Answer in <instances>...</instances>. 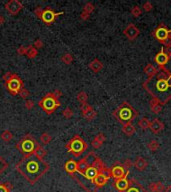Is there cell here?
I'll return each mask as SVG.
<instances>
[{"label": "cell", "instance_id": "6da1fadb", "mask_svg": "<svg viewBox=\"0 0 171 192\" xmlns=\"http://www.w3.org/2000/svg\"><path fill=\"white\" fill-rule=\"evenodd\" d=\"M48 164L42 159L37 158L36 156L31 158L30 155H26L24 159H22L16 166L17 170L32 184L48 170Z\"/></svg>", "mask_w": 171, "mask_h": 192}, {"label": "cell", "instance_id": "7a4b0ae2", "mask_svg": "<svg viewBox=\"0 0 171 192\" xmlns=\"http://www.w3.org/2000/svg\"><path fill=\"white\" fill-rule=\"evenodd\" d=\"M146 91L162 105L171 98V78H148L143 83Z\"/></svg>", "mask_w": 171, "mask_h": 192}, {"label": "cell", "instance_id": "3957f363", "mask_svg": "<svg viewBox=\"0 0 171 192\" xmlns=\"http://www.w3.org/2000/svg\"><path fill=\"white\" fill-rule=\"evenodd\" d=\"M137 115H138L137 111L132 106H130L127 102H123L118 107V109L114 112V116L123 125L126 123H131V121H133L136 118Z\"/></svg>", "mask_w": 171, "mask_h": 192}, {"label": "cell", "instance_id": "277c9868", "mask_svg": "<svg viewBox=\"0 0 171 192\" xmlns=\"http://www.w3.org/2000/svg\"><path fill=\"white\" fill-rule=\"evenodd\" d=\"M153 36L164 46L171 44V30L167 29L166 26H164L163 24L157 27V29L154 31Z\"/></svg>", "mask_w": 171, "mask_h": 192}, {"label": "cell", "instance_id": "5b68a950", "mask_svg": "<svg viewBox=\"0 0 171 192\" xmlns=\"http://www.w3.org/2000/svg\"><path fill=\"white\" fill-rule=\"evenodd\" d=\"M39 105L42 106L43 109L48 114H51L52 112L56 110V108L60 106V102H59L58 99L55 98L52 94H48L39 102Z\"/></svg>", "mask_w": 171, "mask_h": 192}, {"label": "cell", "instance_id": "8992f818", "mask_svg": "<svg viewBox=\"0 0 171 192\" xmlns=\"http://www.w3.org/2000/svg\"><path fill=\"white\" fill-rule=\"evenodd\" d=\"M67 148L75 156H79L87 148V144L78 135H76L69 142V144H67Z\"/></svg>", "mask_w": 171, "mask_h": 192}, {"label": "cell", "instance_id": "52a82bcc", "mask_svg": "<svg viewBox=\"0 0 171 192\" xmlns=\"http://www.w3.org/2000/svg\"><path fill=\"white\" fill-rule=\"evenodd\" d=\"M6 87L12 94H18L23 88V83L21 81V79L18 77L17 75H13L12 78H10L8 81H6Z\"/></svg>", "mask_w": 171, "mask_h": 192}, {"label": "cell", "instance_id": "ba28073f", "mask_svg": "<svg viewBox=\"0 0 171 192\" xmlns=\"http://www.w3.org/2000/svg\"><path fill=\"white\" fill-rule=\"evenodd\" d=\"M36 147H37V144L35 142V140L30 137H26L25 139H23L20 143V149L23 153L26 155H30L34 153Z\"/></svg>", "mask_w": 171, "mask_h": 192}, {"label": "cell", "instance_id": "9c48e42d", "mask_svg": "<svg viewBox=\"0 0 171 192\" xmlns=\"http://www.w3.org/2000/svg\"><path fill=\"white\" fill-rule=\"evenodd\" d=\"M110 174L115 180H117V179H121L123 177H125L126 175H128L129 170H126L124 167L118 163L117 165H114L110 169Z\"/></svg>", "mask_w": 171, "mask_h": 192}, {"label": "cell", "instance_id": "30bf717a", "mask_svg": "<svg viewBox=\"0 0 171 192\" xmlns=\"http://www.w3.org/2000/svg\"><path fill=\"white\" fill-rule=\"evenodd\" d=\"M5 8L10 14L16 15L18 12L22 9L23 6H22V4L20 2L17 1V0H11V1L7 2L5 4Z\"/></svg>", "mask_w": 171, "mask_h": 192}, {"label": "cell", "instance_id": "8fae6325", "mask_svg": "<svg viewBox=\"0 0 171 192\" xmlns=\"http://www.w3.org/2000/svg\"><path fill=\"white\" fill-rule=\"evenodd\" d=\"M169 56L167 55L165 52H164V49H163V47L161 48V50L159 53L156 54V56H155L154 58V61L156 62L157 65L160 67V68H164L165 65L167 63L169 62Z\"/></svg>", "mask_w": 171, "mask_h": 192}, {"label": "cell", "instance_id": "7c38bea8", "mask_svg": "<svg viewBox=\"0 0 171 192\" xmlns=\"http://www.w3.org/2000/svg\"><path fill=\"white\" fill-rule=\"evenodd\" d=\"M123 34L129 40H134L139 35V29L134 24H129L123 31Z\"/></svg>", "mask_w": 171, "mask_h": 192}, {"label": "cell", "instance_id": "4fadbf2b", "mask_svg": "<svg viewBox=\"0 0 171 192\" xmlns=\"http://www.w3.org/2000/svg\"><path fill=\"white\" fill-rule=\"evenodd\" d=\"M60 14H62V12H60V13H55V12L52 11L51 9H46V10H43V13L41 15V19L45 23L50 24V23H52L55 20V18Z\"/></svg>", "mask_w": 171, "mask_h": 192}, {"label": "cell", "instance_id": "5bb4252c", "mask_svg": "<svg viewBox=\"0 0 171 192\" xmlns=\"http://www.w3.org/2000/svg\"><path fill=\"white\" fill-rule=\"evenodd\" d=\"M114 186L117 189L118 192H124L129 186V180L127 179V175L125 177H123L121 179H117L115 180L114 182Z\"/></svg>", "mask_w": 171, "mask_h": 192}, {"label": "cell", "instance_id": "9a60e30c", "mask_svg": "<svg viewBox=\"0 0 171 192\" xmlns=\"http://www.w3.org/2000/svg\"><path fill=\"white\" fill-rule=\"evenodd\" d=\"M124 192H147L144 187L141 186L136 180L131 179L129 180V186Z\"/></svg>", "mask_w": 171, "mask_h": 192}, {"label": "cell", "instance_id": "2e32d148", "mask_svg": "<svg viewBox=\"0 0 171 192\" xmlns=\"http://www.w3.org/2000/svg\"><path fill=\"white\" fill-rule=\"evenodd\" d=\"M108 179H109V176H107L106 174L101 173V172H99V173L96 175V177H95V178L93 179L92 183H93L96 187H102V186H104L105 184L107 183V181H108Z\"/></svg>", "mask_w": 171, "mask_h": 192}, {"label": "cell", "instance_id": "e0dca14e", "mask_svg": "<svg viewBox=\"0 0 171 192\" xmlns=\"http://www.w3.org/2000/svg\"><path fill=\"white\" fill-rule=\"evenodd\" d=\"M149 129L153 132V133L157 134L159 132H161L164 129V124H163L159 119H153L152 121H150V125H149Z\"/></svg>", "mask_w": 171, "mask_h": 192}, {"label": "cell", "instance_id": "ac0fdd59", "mask_svg": "<svg viewBox=\"0 0 171 192\" xmlns=\"http://www.w3.org/2000/svg\"><path fill=\"white\" fill-rule=\"evenodd\" d=\"M133 165H134V167L136 168L138 171H144L146 168H147V166H148V162L146 161L145 158H143V157H137L136 160L134 161Z\"/></svg>", "mask_w": 171, "mask_h": 192}, {"label": "cell", "instance_id": "d6986e66", "mask_svg": "<svg viewBox=\"0 0 171 192\" xmlns=\"http://www.w3.org/2000/svg\"><path fill=\"white\" fill-rule=\"evenodd\" d=\"M99 173L98 172V170L96 169V168L95 167H93V166H89L88 168H87V169L84 171V173H83L82 175L84 176V177L86 178V179H88V180H90V181H93V179L96 177V175Z\"/></svg>", "mask_w": 171, "mask_h": 192}, {"label": "cell", "instance_id": "ffe728a7", "mask_svg": "<svg viewBox=\"0 0 171 192\" xmlns=\"http://www.w3.org/2000/svg\"><path fill=\"white\" fill-rule=\"evenodd\" d=\"M143 71H144V73L148 76L149 78H152L156 75V73L158 72V69L153 65V64H147V65L144 67V70Z\"/></svg>", "mask_w": 171, "mask_h": 192}, {"label": "cell", "instance_id": "44dd1931", "mask_svg": "<svg viewBox=\"0 0 171 192\" xmlns=\"http://www.w3.org/2000/svg\"><path fill=\"white\" fill-rule=\"evenodd\" d=\"M64 168L69 174L73 175L74 172L77 171V162H75L74 160H69V161H67L65 163Z\"/></svg>", "mask_w": 171, "mask_h": 192}, {"label": "cell", "instance_id": "7402d4cb", "mask_svg": "<svg viewBox=\"0 0 171 192\" xmlns=\"http://www.w3.org/2000/svg\"><path fill=\"white\" fill-rule=\"evenodd\" d=\"M148 189L151 191V192H164L165 190V187L164 185L161 183V182H152L149 184L148 186Z\"/></svg>", "mask_w": 171, "mask_h": 192}, {"label": "cell", "instance_id": "603a6c76", "mask_svg": "<svg viewBox=\"0 0 171 192\" xmlns=\"http://www.w3.org/2000/svg\"><path fill=\"white\" fill-rule=\"evenodd\" d=\"M122 131H123V133L126 134L127 136H132L135 132H136V128L134 127L132 123H126L123 125Z\"/></svg>", "mask_w": 171, "mask_h": 192}, {"label": "cell", "instance_id": "cb8c5ba5", "mask_svg": "<svg viewBox=\"0 0 171 192\" xmlns=\"http://www.w3.org/2000/svg\"><path fill=\"white\" fill-rule=\"evenodd\" d=\"M88 167H89V164H88V161L86 160V157L81 159L80 161L77 162V172H79V173H80L81 175L84 173V171Z\"/></svg>", "mask_w": 171, "mask_h": 192}, {"label": "cell", "instance_id": "d4e9b609", "mask_svg": "<svg viewBox=\"0 0 171 192\" xmlns=\"http://www.w3.org/2000/svg\"><path fill=\"white\" fill-rule=\"evenodd\" d=\"M89 68L93 72H95V73H97V72H99L103 68V64L101 61H99L98 59H94L92 62H90Z\"/></svg>", "mask_w": 171, "mask_h": 192}, {"label": "cell", "instance_id": "484cf974", "mask_svg": "<svg viewBox=\"0 0 171 192\" xmlns=\"http://www.w3.org/2000/svg\"><path fill=\"white\" fill-rule=\"evenodd\" d=\"M149 125H150V121L148 120V118H146V117H142L138 121V126L140 127L142 130H146L147 128H149Z\"/></svg>", "mask_w": 171, "mask_h": 192}, {"label": "cell", "instance_id": "4316f807", "mask_svg": "<svg viewBox=\"0 0 171 192\" xmlns=\"http://www.w3.org/2000/svg\"><path fill=\"white\" fill-rule=\"evenodd\" d=\"M34 154H35V156H36L37 158L42 159V158L46 155V150H45L43 147L37 145L36 149H35V151H34Z\"/></svg>", "mask_w": 171, "mask_h": 192}, {"label": "cell", "instance_id": "83f0119b", "mask_svg": "<svg viewBox=\"0 0 171 192\" xmlns=\"http://www.w3.org/2000/svg\"><path fill=\"white\" fill-rule=\"evenodd\" d=\"M159 143H158V141H156V140H151V141L147 144V147H148V149L150 150V151H152V152H155L156 151L158 148H159Z\"/></svg>", "mask_w": 171, "mask_h": 192}, {"label": "cell", "instance_id": "f1b7e54d", "mask_svg": "<svg viewBox=\"0 0 171 192\" xmlns=\"http://www.w3.org/2000/svg\"><path fill=\"white\" fill-rule=\"evenodd\" d=\"M38 54V51L36 48H34L32 46H29L28 47V50H27V53L26 55L28 56V58H35Z\"/></svg>", "mask_w": 171, "mask_h": 192}, {"label": "cell", "instance_id": "f546056e", "mask_svg": "<svg viewBox=\"0 0 171 192\" xmlns=\"http://www.w3.org/2000/svg\"><path fill=\"white\" fill-rule=\"evenodd\" d=\"M83 116H84L87 120H93L97 116V113H96V111H94L92 108V109H90L89 111H87L86 113L83 114Z\"/></svg>", "mask_w": 171, "mask_h": 192}, {"label": "cell", "instance_id": "4dcf8cb0", "mask_svg": "<svg viewBox=\"0 0 171 192\" xmlns=\"http://www.w3.org/2000/svg\"><path fill=\"white\" fill-rule=\"evenodd\" d=\"M87 99H88V95H87L84 91H81V92H79V93L77 94V100L80 103H86L87 101Z\"/></svg>", "mask_w": 171, "mask_h": 192}, {"label": "cell", "instance_id": "1f68e13d", "mask_svg": "<svg viewBox=\"0 0 171 192\" xmlns=\"http://www.w3.org/2000/svg\"><path fill=\"white\" fill-rule=\"evenodd\" d=\"M141 13H142V9L139 6H134L132 7V9H131V14H132L133 17L135 18L139 17V16L141 15Z\"/></svg>", "mask_w": 171, "mask_h": 192}, {"label": "cell", "instance_id": "d6a6232c", "mask_svg": "<svg viewBox=\"0 0 171 192\" xmlns=\"http://www.w3.org/2000/svg\"><path fill=\"white\" fill-rule=\"evenodd\" d=\"M61 60L65 64H67V65H69V64L73 61V56L71 55V54H69V53H66V54H64L61 57Z\"/></svg>", "mask_w": 171, "mask_h": 192}, {"label": "cell", "instance_id": "836d02e7", "mask_svg": "<svg viewBox=\"0 0 171 192\" xmlns=\"http://www.w3.org/2000/svg\"><path fill=\"white\" fill-rule=\"evenodd\" d=\"M1 138H2L3 140H4V141H10V140L13 138V134L11 133L10 131L5 130V131L1 134Z\"/></svg>", "mask_w": 171, "mask_h": 192}, {"label": "cell", "instance_id": "e575fe53", "mask_svg": "<svg viewBox=\"0 0 171 192\" xmlns=\"http://www.w3.org/2000/svg\"><path fill=\"white\" fill-rule=\"evenodd\" d=\"M93 10H94V5H93L92 3H90V2L86 3L84 8H83V11L86 12V13H88V14H90Z\"/></svg>", "mask_w": 171, "mask_h": 192}, {"label": "cell", "instance_id": "d590c367", "mask_svg": "<svg viewBox=\"0 0 171 192\" xmlns=\"http://www.w3.org/2000/svg\"><path fill=\"white\" fill-rule=\"evenodd\" d=\"M41 142L43 144H48L50 141H51V136L48 134V133H43L41 135Z\"/></svg>", "mask_w": 171, "mask_h": 192}, {"label": "cell", "instance_id": "8d00e7d4", "mask_svg": "<svg viewBox=\"0 0 171 192\" xmlns=\"http://www.w3.org/2000/svg\"><path fill=\"white\" fill-rule=\"evenodd\" d=\"M162 106H163V105H162L161 103H158V104H156V105H155V106L151 107V110H152L153 113L158 114V113H160V112H161V110H162Z\"/></svg>", "mask_w": 171, "mask_h": 192}, {"label": "cell", "instance_id": "74e56055", "mask_svg": "<svg viewBox=\"0 0 171 192\" xmlns=\"http://www.w3.org/2000/svg\"><path fill=\"white\" fill-rule=\"evenodd\" d=\"M142 8H143V10H144V11H146V12H149V11L152 10L153 5H152V3H151V2L147 1V2H145L144 4H143Z\"/></svg>", "mask_w": 171, "mask_h": 192}, {"label": "cell", "instance_id": "f35d334b", "mask_svg": "<svg viewBox=\"0 0 171 192\" xmlns=\"http://www.w3.org/2000/svg\"><path fill=\"white\" fill-rule=\"evenodd\" d=\"M62 113H63V116L66 117V118H70V117H72V116H73V112H72V110H71L69 107H67L65 110H63Z\"/></svg>", "mask_w": 171, "mask_h": 192}, {"label": "cell", "instance_id": "ab89813d", "mask_svg": "<svg viewBox=\"0 0 171 192\" xmlns=\"http://www.w3.org/2000/svg\"><path fill=\"white\" fill-rule=\"evenodd\" d=\"M90 109H92V107H91L88 103H83L82 105H81V111H82V114H84L86 113L87 111H89Z\"/></svg>", "mask_w": 171, "mask_h": 192}, {"label": "cell", "instance_id": "60d3db41", "mask_svg": "<svg viewBox=\"0 0 171 192\" xmlns=\"http://www.w3.org/2000/svg\"><path fill=\"white\" fill-rule=\"evenodd\" d=\"M18 94L21 96V98H26V97H28L29 96V92L27 89H25V88H22V89L19 91Z\"/></svg>", "mask_w": 171, "mask_h": 192}, {"label": "cell", "instance_id": "b9f144b4", "mask_svg": "<svg viewBox=\"0 0 171 192\" xmlns=\"http://www.w3.org/2000/svg\"><path fill=\"white\" fill-rule=\"evenodd\" d=\"M94 139H96L97 141H99L101 144L105 141V139H106V137H105V135L103 134V133H99V134H97L96 136H95V138Z\"/></svg>", "mask_w": 171, "mask_h": 192}, {"label": "cell", "instance_id": "7bdbcfd3", "mask_svg": "<svg viewBox=\"0 0 171 192\" xmlns=\"http://www.w3.org/2000/svg\"><path fill=\"white\" fill-rule=\"evenodd\" d=\"M122 166L124 167L126 170H129V168L132 166V161H131L130 159H126L125 161H124V163H123Z\"/></svg>", "mask_w": 171, "mask_h": 192}, {"label": "cell", "instance_id": "ee69618b", "mask_svg": "<svg viewBox=\"0 0 171 192\" xmlns=\"http://www.w3.org/2000/svg\"><path fill=\"white\" fill-rule=\"evenodd\" d=\"M27 50H28V47H23V46H21V47H19L18 48V50H17V53L18 54H20V55H26V53H27Z\"/></svg>", "mask_w": 171, "mask_h": 192}, {"label": "cell", "instance_id": "f6af8a7d", "mask_svg": "<svg viewBox=\"0 0 171 192\" xmlns=\"http://www.w3.org/2000/svg\"><path fill=\"white\" fill-rule=\"evenodd\" d=\"M163 49H164V52L169 56V58H170L171 57V44H170V45L164 46V47H163Z\"/></svg>", "mask_w": 171, "mask_h": 192}, {"label": "cell", "instance_id": "bcb514c9", "mask_svg": "<svg viewBox=\"0 0 171 192\" xmlns=\"http://www.w3.org/2000/svg\"><path fill=\"white\" fill-rule=\"evenodd\" d=\"M33 106H34V103L32 100H27L25 102V107L27 109H31V108H33Z\"/></svg>", "mask_w": 171, "mask_h": 192}, {"label": "cell", "instance_id": "7dc6e473", "mask_svg": "<svg viewBox=\"0 0 171 192\" xmlns=\"http://www.w3.org/2000/svg\"><path fill=\"white\" fill-rule=\"evenodd\" d=\"M34 12H35V14H36L37 17H41V15L43 13V10H42V8L38 7V8H36V10H35Z\"/></svg>", "mask_w": 171, "mask_h": 192}, {"label": "cell", "instance_id": "c3c4849f", "mask_svg": "<svg viewBox=\"0 0 171 192\" xmlns=\"http://www.w3.org/2000/svg\"><path fill=\"white\" fill-rule=\"evenodd\" d=\"M91 144H92V146H93L94 148H99V147H100V146L102 145V144H101L100 142H99V141H97L96 139H94Z\"/></svg>", "mask_w": 171, "mask_h": 192}, {"label": "cell", "instance_id": "681fc988", "mask_svg": "<svg viewBox=\"0 0 171 192\" xmlns=\"http://www.w3.org/2000/svg\"><path fill=\"white\" fill-rule=\"evenodd\" d=\"M34 46H35V48H41L43 46V42L41 41V40L38 39V40H36V41H35Z\"/></svg>", "mask_w": 171, "mask_h": 192}, {"label": "cell", "instance_id": "f907efd6", "mask_svg": "<svg viewBox=\"0 0 171 192\" xmlns=\"http://www.w3.org/2000/svg\"><path fill=\"white\" fill-rule=\"evenodd\" d=\"M158 103H160L158 101L157 99H155V98H152L150 100V102H149V104H150V107H153V106H155L156 105V104H158Z\"/></svg>", "mask_w": 171, "mask_h": 192}, {"label": "cell", "instance_id": "816d5d0a", "mask_svg": "<svg viewBox=\"0 0 171 192\" xmlns=\"http://www.w3.org/2000/svg\"><path fill=\"white\" fill-rule=\"evenodd\" d=\"M13 75H14V74L10 73V72H7V73L4 75V80H6V81H8V80H9L10 78H12V77H13Z\"/></svg>", "mask_w": 171, "mask_h": 192}, {"label": "cell", "instance_id": "f5cc1de1", "mask_svg": "<svg viewBox=\"0 0 171 192\" xmlns=\"http://www.w3.org/2000/svg\"><path fill=\"white\" fill-rule=\"evenodd\" d=\"M80 17H81V19H83V20H87V19L89 18V14L83 11L82 13H81V15H80Z\"/></svg>", "mask_w": 171, "mask_h": 192}, {"label": "cell", "instance_id": "db71d44e", "mask_svg": "<svg viewBox=\"0 0 171 192\" xmlns=\"http://www.w3.org/2000/svg\"><path fill=\"white\" fill-rule=\"evenodd\" d=\"M0 192H9V190L7 189V187L5 186V184H1V185H0Z\"/></svg>", "mask_w": 171, "mask_h": 192}, {"label": "cell", "instance_id": "11a10c76", "mask_svg": "<svg viewBox=\"0 0 171 192\" xmlns=\"http://www.w3.org/2000/svg\"><path fill=\"white\" fill-rule=\"evenodd\" d=\"M52 95L54 96V97L55 98H59V97H60V96H61V92L60 91H59V90H56V91H54L53 92V93H52Z\"/></svg>", "mask_w": 171, "mask_h": 192}, {"label": "cell", "instance_id": "9f6ffc18", "mask_svg": "<svg viewBox=\"0 0 171 192\" xmlns=\"http://www.w3.org/2000/svg\"><path fill=\"white\" fill-rule=\"evenodd\" d=\"M3 23H4V17L2 15H0V25H2Z\"/></svg>", "mask_w": 171, "mask_h": 192}, {"label": "cell", "instance_id": "6f0895ef", "mask_svg": "<svg viewBox=\"0 0 171 192\" xmlns=\"http://www.w3.org/2000/svg\"><path fill=\"white\" fill-rule=\"evenodd\" d=\"M164 192H171V185H169V186H167V187L165 188V190H164Z\"/></svg>", "mask_w": 171, "mask_h": 192}, {"label": "cell", "instance_id": "680465c9", "mask_svg": "<svg viewBox=\"0 0 171 192\" xmlns=\"http://www.w3.org/2000/svg\"><path fill=\"white\" fill-rule=\"evenodd\" d=\"M169 60H171V59H169Z\"/></svg>", "mask_w": 171, "mask_h": 192}]
</instances>
